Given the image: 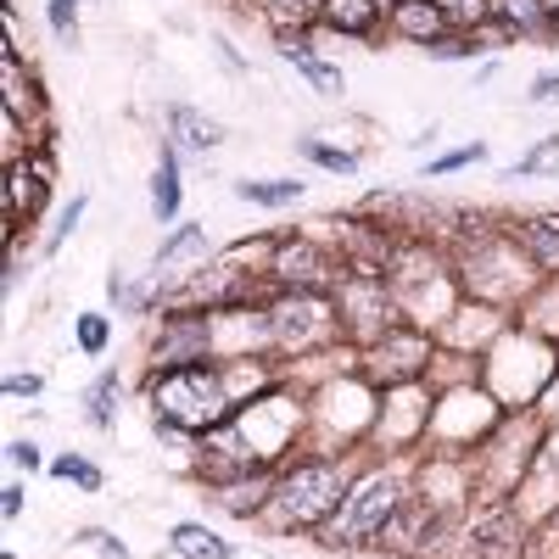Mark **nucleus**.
Wrapping results in <instances>:
<instances>
[{
    "instance_id": "obj_1",
    "label": "nucleus",
    "mask_w": 559,
    "mask_h": 559,
    "mask_svg": "<svg viewBox=\"0 0 559 559\" xmlns=\"http://www.w3.org/2000/svg\"><path fill=\"white\" fill-rule=\"evenodd\" d=\"M152 403H157V431H213L229 419V392L224 376L207 364H174L152 381Z\"/></svg>"
},
{
    "instance_id": "obj_2",
    "label": "nucleus",
    "mask_w": 559,
    "mask_h": 559,
    "mask_svg": "<svg viewBox=\"0 0 559 559\" xmlns=\"http://www.w3.org/2000/svg\"><path fill=\"white\" fill-rule=\"evenodd\" d=\"M342 492H347L342 464L308 459V464H292V471L269 487V503H274L280 526H324L342 509Z\"/></svg>"
},
{
    "instance_id": "obj_3",
    "label": "nucleus",
    "mask_w": 559,
    "mask_h": 559,
    "mask_svg": "<svg viewBox=\"0 0 559 559\" xmlns=\"http://www.w3.org/2000/svg\"><path fill=\"white\" fill-rule=\"evenodd\" d=\"M397 498H403V487L392 481V476H369V481H358L347 498H342V509L324 526H331V543H342V548H358V543H376L386 526H392V515H397Z\"/></svg>"
},
{
    "instance_id": "obj_4",
    "label": "nucleus",
    "mask_w": 559,
    "mask_h": 559,
    "mask_svg": "<svg viewBox=\"0 0 559 559\" xmlns=\"http://www.w3.org/2000/svg\"><path fill=\"white\" fill-rule=\"evenodd\" d=\"M274 280L286 292H313L319 297L324 286H331V258H324L313 241H302V236H286L274 247Z\"/></svg>"
},
{
    "instance_id": "obj_5",
    "label": "nucleus",
    "mask_w": 559,
    "mask_h": 559,
    "mask_svg": "<svg viewBox=\"0 0 559 559\" xmlns=\"http://www.w3.org/2000/svg\"><path fill=\"white\" fill-rule=\"evenodd\" d=\"M324 308H319V297L313 292H292L286 302L274 308V336L286 342V347H308V342H319L324 331Z\"/></svg>"
},
{
    "instance_id": "obj_6",
    "label": "nucleus",
    "mask_w": 559,
    "mask_h": 559,
    "mask_svg": "<svg viewBox=\"0 0 559 559\" xmlns=\"http://www.w3.org/2000/svg\"><path fill=\"white\" fill-rule=\"evenodd\" d=\"M207 353H213V331H207V319H168L163 347H157L163 369H174V364H207Z\"/></svg>"
},
{
    "instance_id": "obj_7",
    "label": "nucleus",
    "mask_w": 559,
    "mask_h": 559,
    "mask_svg": "<svg viewBox=\"0 0 559 559\" xmlns=\"http://www.w3.org/2000/svg\"><path fill=\"white\" fill-rule=\"evenodd\" d=\"M319 28L347 34V39H369V34L381 28V7H376V0H324Z\"/></svg>"
},
{
    "instance_id": "obj_8",
    "label": "nucleus",
    "mask_w": 559,
    "mask_h": 559,
    "mask_svg": "<svg viewBox=\"0 0 559 559\" xmlns=\"http://www.w3.org/2000/svg\"><path fill=\"white\" fill-rule=\"evenodd\" d=\"M392 28L414 45H437L442 34H453V23L437 12V0H403V7L392 12Z\"/></svg>"
},
{
    "instance_id": "obj_9",
    "label": "nucleus",
    "mask_w": 559,
    "mask_h": 559,
    "mask_svg": "<svg viewBox=\"0 0 559 559\" xmlns=\"http://www.w3.org/2000/svg\"><path fill=\"white\" fill-rule=\"evenodd\" d=\"M179 202H185V191H179V146L168 140L163 163H157V174H152V218H157V224L179 218Z\"/></svg>"
},
{
    "instance_id": "obj_10",
    "label": "nucleus",
    "mask_w": 559,
    "mask_h": 559,
    "mask_svg": "<svg viewBox=\"0 0 559 559\" xmlns=\"http://www.w3.org/2000/svg\"><path fill=\"white\" fill-rule=\"evenodd\" d=\"M168 548H174L179 559H236V548H229L218 532L197 526V521H179V526L168 532Z\"/></svg>"
},
{
    "instance_id": "obj_11",
    "label": "nucleus",
    "mask_w": 559,
    "mask_h": 559,
    "mask_svg": "<svg viewBox=\"0 0 559 559\" xmlns=\"http://www.w3.org/2000/svg\"><path fill=\"white\" fill-rule=\"evenodd\" d=\"M168 129L179 134L174 146H191V152H213L218 140H224V129H218L213 118H202L197 107H174V112H168Z\"/></svg>"
},
{
    "instance_id": "obj_12",
    "label": "nucleus",
    "mask_w": 559,
    "mask_h": 559,
    "mask_svg": "<svg viewBox=\"0 0 559 559\" xmlns=\"http://www.w3.org/2000/svg\"><path fill=\"white\" fill-rule=\"evenodd\" d=\"M236 197L252 207H297L302 202V179H241Z\"/></svg>"
},
{
    "instance_id": "obj_13",
    "label": "nucleus",
    "mask_w": 559,
    "mask_h": 559,
    "mask_svg": "<svg viewBox=\"0 0 559 559\" xmlns=\"http://www.w3.org/2000/svg\"><path fill=\"white\" fill-rule=\"evenodd\" d=\"M280 45H286V62L308 79V84H319V90H342V73L331 68V62H319L313 51H308V45L302 39H292V34H280Z\"/></svg>"
},
{
    "instance_id": "obj_14",
    "label": "nucleus",
    "mask_w": 559,
    "mask_h": 559,
    "mask_svg": "<svg viewBox=\"0 0 559 559\" xmlns=\"http://www.w3.org/2000/svg\"><path fill=\"white\" fill-rule=\"evenodd\" d=\"M521 247H526L543 269L559 274V224H554V218H526V224H521Z\"/></svg>"
},
{
    "instance_id": "obj_15",
    "label": "nucleus",
    "mask_w": 559,
    "mask_h": 559,
    "mask_svg": "<svg viewBox=\"0 0 559 559\" xmlns=\"http://www.w3.org/2000/svg\"><path fill=\"white\" fill-rule=\"evenodd\" d=\"M492 12H503V23L515 34H537L548 23V7L543 0H492Z\"/></svg>"
},
{
    "instance_id": "obj_16",
    "label": "nucleus",
    "mask_w": 559,
    "mask_h": 559,
    "mask_svg": "<svg viewBox=\"0 0 559 559\" xmlns=\"http://www.w3.org/2000/svg\"><path fill=\"white\" fill-rule=\"evenodd\" d=\"M308 163H319L324 174H353L358 168V152H336V146H324V140H302V146H297Z\"/></svg>"
},
{
    "instance_id": "obj_17",
    "label": "nucleus",
    "mask_w": 559,
    "mask_h": 559,
    "mask_svg": "<svg viewBox=\"0 0 559 559\" xmlns=\"http://www.w3.org/2000/svg\"><path fill=\"white\" fill-rule=\"evenodd\" d=\"M112 397H118V376H102L96 386H90V397H84V408H90V426L112 431Z\"/></svg>"
},
{
    "instance_id": "obj_18",
    "label": "nucleus",
    "mask_w": 559,
    "mask_h": 559,
    "mask_svg": "<svg viewBox=\"0 0 559 559\" xmlns=\"http://www.w3.org/2000/svg\"><path fill=\"white\" fill-rule=\"evenodd\" d=\"M437 12L453 23V28H476L492 17V0H437Z\"/></svg>"
},
{
    "instance_id": "obj_19",
    "label": "nucleus",
    "mask_w": 559,
    "mask_h": 559,
    "mask_svg": "<svg viewBox=\"0 0 559 559\" xmlns=\"http://www.w3.org/2000/svg\"><path fill=\"white\" fill-rule=\"evenodd\" d=\"M471 163H487V146H481V140H471V146H459V152L431 157V163H426V174L437 179V174H459V168H471Z\"/></svg>"
},
{
    "instance_id": "obj_20",
    "label": "nucleus",
    "mask_w": 559,
    "mask_h": 559,
    "mask_svg": "<svg viewBox=\"0 0 559 559\" xmlns=\"http://www.w3.org/2000/svg\"><path fill=\"white\" fill-rule=\"evenodd\" d=\"M107 313H79V347L90 353V358H102L107 353Z\"/></svg>"
},
{
    "instance_id": "obj_21",
    "label": "nucleus",
    "mask_w": 559,
    "mask_h": 559,
    "mask_svg": "<svg viewBox=\"0 0 559 559\" xmlns=\"http://www.w3.org/2000/svg\"><path fill=\"white\" fill-rule=\"evenodd\" d=\"M51 476H57V481H79V487H90V492H96V487H102V471H96V464H84L79 453H68V459H57V464H51Z\"/></svg>"
},
{
    "instance_id": "obj_22",
    "label": "nucleus",
    "mask_w": 559,
    "mask_h": 559,
    "mask_svg": "<svg viewBox=\"0 0 559 559\" xmlns=\"http://www.w3.org/2000/svg\"><path fill=\"white\" fill-rule=\"evenodd\" d=\"M207 241H202V224H179L174 236L157 247V263H168V258H179V252H202Z\"/></svg>"
},
{
    "instance_id": "obj_23",
    "label": "nucleus",
    "mask_w": 559,
    "mask_h": 559,
    "mask_svg": "<svg viewBox=\"0 0 559 559\" xmlns=\"http://www.w3.org/2000/svg\"><path fill=\"white\" fill-rule=\"evenodd\" d=\"M269 12H274L280 23H319L324 0H269Z\"/></svg>"
},
{
    "instance_id": "obj_24",
    "label": "nucleus",
    "mask_w": 559,
    "mask_h": 559,
    "mask_svg": "<svg viewBox=\"0 0 559 559\" xmlns=\"http://www.w3.org/2000/svg\"><path fill=\"white\" fill-rule=\"evenodd\" d=\"M554 168H559V140H543V146H537L532 157H521V163H515V174H521V179H526V174H554Z\"/></svg>"
},
{
    "instance_id": "obj_25",
    "label": "nucleus",
    "mask_w": 559,
    "mask_h": 559,
    "mask_svg": "<svg viewBox=\"0 0 559 559\" xmlns=\"http://www.w3.org/2000/svg\"><path fill=\"white\" fill-rule=\"evenodd\" d=\"M84 207H90V202H84V197H73V202H68V207H62V218H57V229H51V241H45V252H57V247H62V241H68V236H73V224H79V218H84Z\"/></svg>"
},
{
    "instance_id": "obj_26",
    "label": "nucleus",
    "mask_w": 559,
    "mask_h": 559,
    "mask_svg": "<svg viewBox=\"0 0 559 559\" xmlns=\"http://www.w3.org/2000/svg\"><path fill=\"white\" fill-rule=\"evenodd\" d=\"M431 57H442V62H459V57H471V39H453V34H442L437 45H426Z\"/></svg>"
},
{
    "instance_id": "obj_27",
    "label": "nucleus",
    "mask_w": 559,
    "mask_h": 559,
    "mask_svg": "<svg viewBox=\"0 0 559 559\" xmlns=\"http://www.w3.org/2000/svg\"><path fill=\"white\" fill-rule=\"evenodd\" d=\"M73 7H79V0H51V28L62 39H73Z\"/></svg>"
},
{
    "instance_id": "obj_28",
    "label": "nucleus",
    "mask_w": 559,
    "mask_h": 559,
    "mask_svg": "<svg viewBox=\"0 0 559 559\" xmlns=\"http://www.w3.org/2000/svg\"><path fill=\"white\" fill-rule=\"evenodd\" d=\"M7 459L17 464V471H39V459H45V453H39L34 442H12V448H7Z\"/></svg>"
},
{
    "instance_id": "obj_29",
    "label": "nucleus",
    "mask_w": 559,
    "mask_h": 559,
    "mask_svg": "<svg viewBox=\"0 0 559 559\" xmlns=\"http://www.w3.org/2000/svg\"><path fill=\"white\" fill-rule=\"evenodd\" d=\"M45 381L39 376H7V397H39Z\"/></svg>"
},
{
    "instance_id": "obj_30",
    "label": "nucleus",
    "mask_w": 559,
    "mask_h": 559,
    "mask_svg": "<svg viewBox=\"0 0 559 559\" xmlns=\"http://www.w3.org/2000/svg\"><path fill=\"white\" fill-rule=\"evenodd\" d=\"M548 96H559V73H548V79L532 84V102H548Z\"/></svg>"
},
{
    "instance_id": "obj_31",
    "label": "nucleus",
    "mask_w": 559,
    "mask_h": 559,
    "mask_svg": "<svg viewBox=\"0 0 559 559\" xmlns=\"http://www.w3.org/2000/svg\"><path fill=\"white\" fill-rule=\"evenodd\" d=\"M7 515H23V487H7Z\"/></svg>"
},
{
    "instance_id": "obj_32",
    "label": "nucleus",
    "mask_w": 559,
    "mask_h": 559,
    "mask_svg": "<svg viewBox=\"0 0 559 559\" xmlns=\"http://www.w3.org/2000/svg\"><path fill=\"white\" fill-rule=\"evenodd\" d=\"M543 7H548V23H559V0H543Z\"/></svg>"
}]
</instances>
